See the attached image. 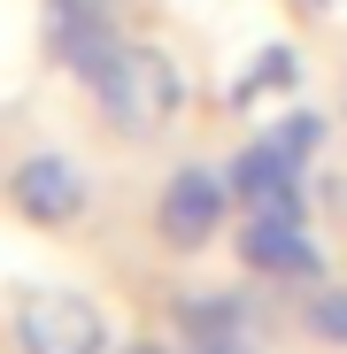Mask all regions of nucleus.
<instances>
[{
  "instance_id": "nucleus-1",
  "label": "nucleus",
  "mask_w": 347,
  "mask_h": 354,
  "mask_svg": "<svg viewBox=\"0 0 347 354\" xmlns=\"http://www.w3.org/2000/svg\"><path fill=\"white\" fill-rule=\"evenodd\" d=\"M85 93H93V108L108 115L116 139H154V131H170V124L186 115V62H178L170 46L124 31V39L100 54V70L85 77Z\"/></svg>"
},
{
  "instance_id": "nucleus-2",
  "label": "nucleus",
  "mask_w": 347,
  "mask_h": 354,
  "mask_svg": "<svg viewBox=\"0 0 347 354\" xmlns=\"http://www.w3.org/2000/svg\"><path fill=\"white\" fill-rule=\"evenodd\" d=\"M16 354H108V308L93 292L39 285L16 301Z\"/></svg>"
},
{
  "instance_id": "nucleus-5",
  "label": "nucleus",
  "mask_w": 347,
  "mask_h": 354,
  "mask_svg": "<svg viewBox=\"0 0 347 354\" xmlns=\"http://www.w3.org/2000/svg\"><path fill=\"white\" fill-rule=\"evenodd\" d=\"M8 201H16V216L39 223V231H70V223L93 208V177H85L70 154H24V162L8 169Z\"/></svg>"
},
{
  "instance_id": "nucleus-3",
  "label": "nucleus",
  "mask_w": 347,
  "mask_h": 354,
  "mask_svg": "<svg viewBox=\"0 0 347 354\" xmlns=\"http://www.w3.org/2000/svg\"><path fill=\"white\" fill-rule=\"evenodd\" d=\"M224 185H231V208L278 216V223H309V208H317L301 162H285L270 139H247L240 154H231V162H224Z\"/></svg>"
},
{
  "instance_id": "nucleus-15",
  "label": "nucleus",
  "mask_w": 347,
  "mask_h": 354,
  "mask_svg": "<svg viewBox=\"0 0 347 354\" xmlns=\"http://www.w3.org/2000/svg\"><path fill=\"white\" fill-rule=\"evenodd\" d=\"M116 8H124V0H116Z\"/></svg>"
},
{
  "instance_id": "nucleus-11",
  "label": "nucleus",
  "mask_w": 347,
  "mask_h": 354,
  "mask_svg": "<svg viewBox=\"0 0 347 354\" xmlns=\"http://www.w3.org/2000/svg\"><path fill=\"white\" fill-rule=\"evenodd\" d=\"M301 331L324 346H347V285H309L301 292Z\"/></svg>"
},
{
  "instance_id": "nucleus-9",
  "label": "nucleus",
  "mask_w": 347,
  "mask_h": 354,
  "mask_svg": "<svg viewBox=\"0 0 347 354\" xmlns=\"http://www.w3.org/2000/svg\"><path fill=\"white\" fill-rule=\"evenodd\" d=\"M178 339H255V301L247 292H186L178 301Z\"/></svg>"
},
{
  "instance_id": "nucleus-12",
  "label": "nucleus",
  "mask_w": 347,
  "mask_h": 354,
  "mask_svg": "<svg viewBox=\"0 0 347 354\" xmlns=\"http://www.w3.org/2000/svg\"><path fill=\"white\" fill-rule=\"evenodd\" d=\"M186 354H263L255 339H201V346H186Z\"/></svg>"
},
{
  "instance_id": "nucleus-4",
  "label": "nucleus",
  "mask_w": 347,
  "mask_h": 354,
  "mask_svg": "<svg viewBox=\"0 0 347 354\" xmlns=\"http://www.w3.org/2000/svg\"><path fill=\"white\" fill-rule=\"evenodd\" d=\"M224 208H231L224 169L186 162V169H170V185L154 193V239H162V247H178V254H201L216 231H224Z\"/></svg>"
},
{
  "instance_id": "nucleus-7",
  "label": "nucleus",
  "mask_w": 347,
  "mask_h": 354,
  "mask_svg": "<svg viewBox=\"0 0 347 354\" xmlns=\"http://www.w3.org/2000/svg\"><path fill=\"white\" fill-rule=\"evenodd\" d=\"M39 24H46V54H54V62H62L78 85L100 70V54L124 39L116 0H39Z\"/></svg>"
},
{
  "instance_id": "nucleus-14",
  "label": "nucleus",
  "mask_w": 347,
  "mask_h": 354,
  "mask_svg": "<svg viewBox=\"0 0 347 354\" xmlns=\"http://www.w3.org/2000/svg\"><path fill=\"white\" fill-rule=\"evenodd\" d=\"M116 354H170L162 339H132V346H116Z\"/></svg>"
},
{
  "instance_id": "nucleus-6",
  "label": "nucleus",
  "mask_w": 347,
  "mask_h": 354,
  "mask_svg": "<svg viewBox=\"0 0 347 354\" xmlns=\"http://www.w3.org/2000/svg\"><path fill=\"white\" fill-rule=\"evenodd\" d=\"M231 254H240L255 277L285 285V292H309V285H324V247L309 239V223L247 216V223H240V239H231Z\"/></svg>"
},
{
  "instance_id": "nucleus-10",
  "label": "nucleus",
  "mask_w": 347,
  "mask_h": 354,
  "mask_svg": "<svg viewBox=\"0 0 347 354\" xmlns=\"http://www.w3.org/2000/svg\"><path fill=\"white\" fill-rule=\"evenodd\" d=\"M324 131H332V124H324L317 108H278L270 124H263V139H270V147H278L285 162H301V169L317 162V147H324Z\"/></svg>"
},
{
  "instance_id": "nucleus-8",
  "label": "nucleus",
  "mask_w": 347,
  "mask_h": 354,
  "mask_svg": "<svg viewBox=\"0 0 347 354\" xmlns=\"http://www.w3.org/2000/svg\"><path fill=\"white\" fill-rule=\"evenodd\" d=\"M294 85H301V54H294V46H255L247 70L224 85V108H231V115H247V108H263V100L285 108V93H294Z\"/></svg>"
},
{
  "instance_id": "nucleus-13",
  "label": "nucleus",
  "mask_w": 347,
  "mask_h": 354,
  "mask_svg": "<svg viewBox=\"0 0 347 354\" xmlns=\"http://www.w3.org/2000/svg\"><path fill=\"white\" fill-rule=\"evenodd\" d=\"M301 16H339V0H294Z\"/></svg>"
}]
</instances>
